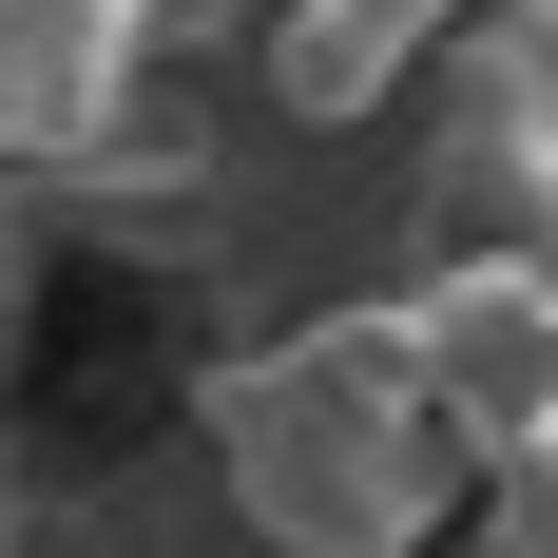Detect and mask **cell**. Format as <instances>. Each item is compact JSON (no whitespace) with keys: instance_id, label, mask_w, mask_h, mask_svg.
<instances>
[{"instance_id":"8992f818","label":"cell","mask_w":558,"mask_h":558,"mask_svg":"<svg viewBox=\"0 0 558 558\" xmlns=\"http://www.w3.org/2000/svg\"><path fill=\"white\" fill-rule=\"evenodd\" d=\"M482 539H501V558H558V462H520V482H482Z\"/></svg>"},{"instance_id":"6da1fadb","label":"cell","mask_w":558,"mask_h":558,"mask_svg":"<svg viewBox=\"0 0 558 558\" xmlns=\"http://www.w3.org/2000/svg\"><path fill=\"white\" fill-rule=\"evenodd\" d=\"M213 444H231V501L270 520L289 558H404L462 501V444H444V404H424V366H404V308L251 347L213 386Z\"/></svg>"},{"instance_id":"7a4b0ae2","label":"cell","mask_w":558,"mask_h":558,"mask_svg":"<svg viewBox=\"0 0 558 558\" xmlns=\"http://www.w3.org/2000/svg\"><path fill=\"white\" fill-rule=\"evenodd\" d=\"M404 366H424V404H444L462 482L558 462V251H462V270L404 308Z\"/></svg>"},{"instance_id":"3957f363","label":"cell","mask_w":558,"mask_h":558,"mask_svg":"<svg viewBox=\"0 0 558 558\" xmlns=\"http://www.w3.org/2000/svg\"><path fill=\"white\" fill-rule=\"evenodd\" d=\"M155 39V0H0V155H77Z\"/></svg>"},{"instance_id":"277c9868","label":"cell","mask_w":558,"mask_h":558,"mask_svg":"<svg viewBox=\"0 0 558 558\" xmlns=\"http://www.w3.org/2000/svg\"><path fill=\"white\" fill-rule=\"evenodd\" d=\"M482 155H520L558 213V0H482Z\"/></svg>"},{"instance_id":"5b68a950","label":"cell","mask_w":558,"mask_h":558,"mask_svg":"<svg viewBox=\"0 0 558 558\" xmlns=\"http://www.w3.org/2000/svg\"><path fill=\"white\" fill-rule=\"evenodd\" d=\"M404 58H424V39H386L366 0H289V20H270V97H289V116H366Z\"/></svg>"}]
</instances>
